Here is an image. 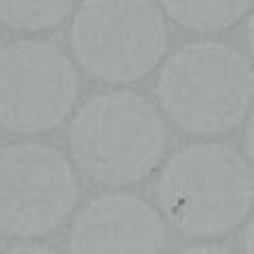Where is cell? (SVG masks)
<instances>
[{
	"instance_id": "obj_6",
	"label": "cell",
	"mask_w": 254,
	"mask_h": 254,
	"mask_svg": "<svg viewBox=\"0 0 254 254\" xmlns=\"http://www.w3.org/2000/svg\"><path fill=\"white\" fill-rule=\"evenodd\" d=\"M76 98V67L55 44L15 39L0 48V128L15 135L53 130Z\"/></svg>"
},
{
	"instance_id": "obj_11",
	"label": "cell",
	"mask_w": 254,
	"mask_h": 254,
	"mask_svg": "<svg viewBox=\"0 0 254 254\" xmlns=\"http://www.w3.org/2000/svg\"><path fill=\"white\" fill-rule=\"evenodd\" d=\"M185 252H226L222 246H206V244H202V246H187L185 248Z\"/></svg>"
},
{
	"instance_id": "obj_7",
	"label": "cell",
	"mask_w": 254,
	"mask_h": 254,
	"mask_svg": "<svg viewBox=\"0 0 254 254\" xmlns=\"http://www.w3.org/2000/svg\"><path fill=\"white\" fill-rule=\"evenodd\" d=\"M72 252H143L165 248L163 215L132 193H102L78 211L70 228Z\"/></svg>"
},
{
	"instance_id": "obj_1",
	"label": "cell",
	"mask_w": 254,
	"mask_h": 254,
	"mask_svg": "<svg viewBox=\"0 0 254 254\" xmlns=\"http://www.w3.org/2000/svg\"><path fill=\"white\" fill-rule=\"evenodd\" d=\"M154 195L163 217L176 230L189 237H217L250 215L252 170L226 143H191L163 165Z\"/></svg>"
},
{
	"instance_id": "obj_2",
	"label": "cell",
	"mask_w": 254,
	"mask_h": 254,
	"mask_svg": "<svg viewBox=\"0 0 254 254\" xmlns=\"http://www.w3.org/2000/svg\"><path fill=\"white\" fill-rule=\"evenodd\" d=\"M70 152L91 181L122 187L150 176L165 152V124L135 91L91 96L70 122Z\"/></svg>"
},
{
	"instance_id": "obj_8",
	"label": "cell",
	"mask_w": 254,
	"mask_h": 254,
	"mask_svg": "<svg viewBox=\"0 0 254 254\" xmlns=\"http://www.w3.org/2000/svg\"><path fill=\"white\" fill-rule=\"evenodd\" d=\"M176 24L195 33H217L235 26L250 11L252 0H161Z\"/></svg>"
},
{
	"instance_id": "obj_4",
	"label": "cell",
	"mask_w": 254,
	"mask_h": 254,
	"mask_svg": "<svg viewBox=\"0 0 254 254\" xmlns=\"http://www.w3.org/2000/svg\"><path fill=\"white\" fill-rule=\"evenodd\" d=\"M70 46L91 76L132 83L163 59L165 18L152 0H85L74 15Z\"/></svg>"
},
{
	"instance_id": "obj_3",
	"label": "cell",
	"mask_w": 254,
	"mask_h": 254,
	"mask_svg": "<svg viewBox=\"0 0 254 254\" xmlns=\"http://www.w3.org/2000/svg\"><path fill=\"white\" fill-rule=\"evenodd\" d=\"M154 91L165 115L183 130L226 132L252 107V63L228 44L191 42L165 59Z\"/></svg>"
},
{
	"instance_id": "obj_12",
	"label": "cell",
	"mask_w": 254,
	"mask_h": 254,
	"mask_svg": "<svg viewBox=\"0 0 254 254\" xmlns=\"http://www.w3.org/2000/svg\"><path fill=\"white\" fill-rule=\"evenodd\" d=\"M250 233H252V224H248V228H246V250L248 252H252V237H250Z\"/></svg>"
},
{
	"instance_id": "obj_10",
	"label": "cell",
	"mask_w": 254,
	"mask_h": 254,
	"mask_svg": "<svg viewBox=\"0 0 254 254\" xmlns=\"http://www.w3.org/2000/svg\"><path fill=\"white\" fill-rule=\"evenodd\" d=\"M9 252H53V248L46 244H37L35 239H18L9 246Z\"/></svg>"
},
{
	"instance_id": "obj_9",
	"label": "cell",
	"mask_w": 254,
	"mask_h": 254,
	"mask_svg": "<svg viewBox=\"0 0 254 254\" xmlns=\"http://www.w3.org/2000/svg\"><path fill=\"white\" fill-rule=\"evenodd\" d=\"M76 0H0V22L15 31H46L59 26Z\"/></svg>"
},
{
	"instance_id": "obj_5",
	"label": "cell",
	"mask_w": 254,
	"mask_h": 254,
	"mask_svg": "<svg viewBox=\"0 0 254 254\" xmlns=\"http://www.w3.org/2000/svg\"><path fill=\"white\" fill-rule=\"evenodd\" d=\"M78 202L70 159L48 143L24 141L0 150V230L35 239L63 226Z\"/></svg>"
}]
</instances>
